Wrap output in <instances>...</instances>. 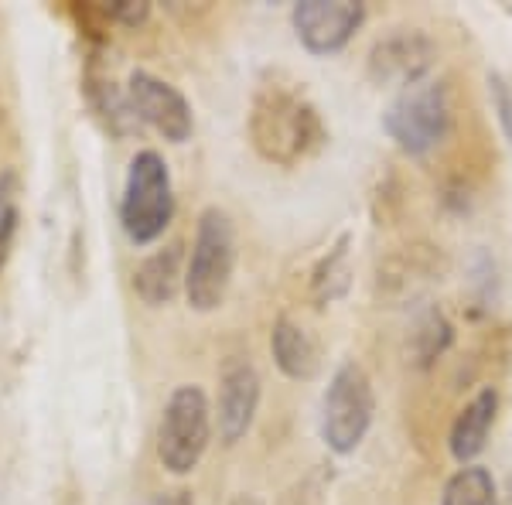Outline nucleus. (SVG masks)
<instances>
[{
  "label": "nucleus",
  "instance_id": "f257e3e1",
  "mask_svg": "<svg viewBox=\"0 0 512 505\" xmlns=\"http://www.w3.org/2000/svg\"><path fill=\"white\" fill-rule=\"evenodd\" d=\"M325 123L315 103L291 82H263L250 106V140L256 154L280 168H294L325 144Z\"/></svg>",
  "mask_w": 512,
  "mask_h": 505
},
{
  "label": "nucleus",
  "instance_id": "f03ea898",
  "mask_svg": "<svg viewBox=\"0 0 512 505\" xmlns=\"http://www.w3.org/2000/svg\"><path fill=\"white\" fill-rule=\"evenodd\" d=\"M236 273V226L226 209L212 205L198 215L192 256L185 267V297L192 311L209 314L222 308Z\"/></svg>",
  "mask_w": 512,
  "mask_h": 505
},
{
  "label": "nucleus",
  "instance_id": "7ed1b4c3",
  "mask_svg": "<svg viewBox=\"0 0 512 505\" xmlns=\"http://www.w3.org/2000/svg\"><path fill=\"white\" fill-rule=\"evenodd\" d=\"M175 219V188L171 171L158 151H140L130 161L127 185H123L120 222L130 243L147 246L164 236V229Z\"/></svg>",
  "mask_w": 512,
  "mask_h": 505
},
{
  "label": "nucleus",
  "instance_id": "20e7f679",
  "mask_svg": "<svg viewBox=\"0 0 512 505\" xmlns=\"http://www.w3.org/2000/svg\"><path fill=\"white\" fill-rule=\"evenodd\" d=\"M212 441V407L202 386H178L158 424V461L171 475H192Z\"/></svg>",
  "mask_w": 512,
  "mask_h": 505
},
{
  "label": "nucleus",
  "instance_id": "39448f33",
  "mask_svg": "<svg viewBox=\"0 0 512 505\" xmlns=\"http://www.w3.org/2000/svg\"><path fill=\"white\" fill-rule=\"evenodd\" d=\"M383 127L403 154L424 157L427 151H434L451 130L448 86L424 79L410 89H400V96L383 113Z\"/></svg>",
  "mask_w": 512,
  "mask_h": 505
},
{
  "label": "nucleus",
  "instance_id": "423d86ee",
  "mask_svg": "<svg viewBox=\"0 0 512 505\" xmlns=\"http://www.w3.org/2000/svg\"><path fill=\"white\" fill-rule=\"evenodd\" d=\"M376 417L373 379L359 362H342L321 400V437L335 454H352L366 441Z\"/></svg>",
  "mask_w": 512,
  "mask_h": 505
},
{
  "label": "nucleus",
  "instance_id": "0eeeda50",
  "mask_svg": "<svg viewBox=\"0 0 512 505\" xmlns=\"http://www.w3.org/2000/svg\"><path fill=\"white\" fill-rule=\"evenodd\" d=\"M127 106L130 117L144 120L151 130H158L164 140L171 144H185L192 137V106L181 96V89H175L171 82H164L151 72L137 69L127 82Z\"/></svg>",
  "mask_w": 512,
  "mask_h": 505
},
{
  "label": "nucleus",
  "instance_id": "6e6552de",
  "mask_svg": "<svg viewBox=\"0 0 512 505\" xmlns=\"http://www.w3.org/2000/svg\"><path fill=\"white\" fill-rule=\"evenodd\" d=\"M294 31L311 55H335L352 41L366 21V4L359 0H301L294 4Z\"/></svg>",
  "mask_w": 512,
  "mask_h": 505
},
{
  "label": "nucleus",
  "instance_id": "1a4fd4ad",
  "mask_svg": "<svg viewBox=\"0 0 512 505\" xmlns=\"http://www.w3.org/2000/svg\"><path fill=\"white\" fill-rule=\"evenodd\" d=\"M437 59L434 41L420 31H396V35L376 41L369 52V79L376 86L410 89L427 79Z\"/></svg>",
  "mask_w": 512,
  "mask_h": 505
},
{
  "label": "nucleus",
  "instance_id": "9d476101",
  "mask_svg": "<svg viewBox=\"0 0 512 505\" xmlns=\"http://www.w3.org/2000/svg\"><path fill=\"white\" fill-rule=\"evenodd\" d=\"M260 372L250 359H229L219 372V437L236 444L250 434L260 410Z\"/></svg>",
  "mask_w": 512,
  "mask_h": 505
},
{
  "label": "nucleus",
  "instance_id": "9b49d317",
  "mask_svg": "<svg viewBox=\"0 0 512 505\" xmlns=\"http://www.w3.org/2000/svg\"><path fill=\"white\" fill-rule=\"evenodd\" d=\"M495 413H499V393H495L492 386H485V389H478L472 400L465 403V410L454 417L448 447L458 465H472L478 454L485 451L489 434L495 427Z\"/></svg>",
  "mask_w": 512,
  "mask_h": 505
},
{
  "label": "nucleus",
  "instance_id": "f8f14e48",
  "mask_svg": "<svg viewBox=\"0 0 512 505\" xmlns=\"http://www.w3.org/2000/svg\"><path fill=\"white\" fill-rule=\"evenodd\" d=\"M181 284H185V273H181V243H171L164 250L151 253L134 270V291L147 308L171 304L178 297Z\"/></svg>",
  "mask_w": 512,
  "mask_h": 505
},
{
  "label": "nucleus",
  "instance_id": "ddd939ff",
  "mask_svg": "<svg viewBox=\"0 0 512 505\" xmlns=\"http://www.w3.org/2000/svg\"><path fill=\"white\" fill-rule=\"evenodd\" d=\"M270 352H274L277 369L287 379H311L318 372V345L291 318H277L274 335H270Z\"/></svg>",
  "mask_w": 512,
  "mask_h": 505
},
{
  "label": "nucleus",
  "instance_id": "4468645a",
  "mask_svg": "<svg viewBox=\"0 0 512 505\" xmlns=\"http://www.w3.org/2000/svg\"><path fill=\"white\" fill-rule=\"evenodd\" d=\"M441 505H499V492H495V478L489 468L465 465L458 468L444 485Z\"/></svg>",
  "mask_w": 512,
  "mask_h": 505
},
{
  "label": "nucleus",
  "instance_id": "2eb2a0df",
  "mask_svg": "<svg viewBox=\"0 0 512 505\" xmlns=\"http://www.w3.org/2000/svg\"><path fill=\"white\" fill-rule=\"evenodd\" d=\"M451 345V325L437 308L420 311V318L414 321L410 331V355H414L417 366H431L437 355H444Z\"/></svg>",
  "mask_w": 512,
  "mask_h": 505
},
{
  "label": "nucleus",
  "instance_id": "dca6fc26",
  "mask_svg": "<svg viewBox=\"0 0 512 505\" xmlns=\"http://www.w3.org/2000/svg\"><path fill=\"white\" fill-rule=\"evenodd\" d=\"M349 287V236H342V243L321 260L315 270V297L318 301H335Z\"/></svg>",
  "mask_w": 512,
  "mask_h": 505
},
{
  "label": "nucleus",
  "instance_id": "f3484780",
  "mask_svg": "<svg viewBox=\"0 0 512 505\" xmlns=\"http://www.w3.org/2000/svg\"><path fill=\"white\" fill-rule=\"evenodd\" d=\"M18 195H21V181L14 171H4L0 175V273H4V263L11 256L14 246V233H18Z\"/></svg>",
  "mask_w": 512,
  "mask_h": 505
},
{
  "label": "nucleus",
  "instance_id": "a211bd4d",
  "mask_svg": "<svg viewBox=\"0 0 512 505\" xmlns=\"http://www.w3.org/2000/svg\"><path fill=\"white\" fill-rule=\"evenodd\" d=\"M106 14H110L113 21H120V24H130V28H137L140 21H147V14H151V7H147V4H130V0H123V4L106 7Z\"/></svg>",
  "mask_w": 512,
  "mask_h": 505
},
{
  "label": "nucleus",
  "instance_id": "6ab92c4d",
  "mask_svg": "<svg viewBox=\"0 0 512 505\" xmlns=\"http://www.w3.org/2000/svg\"><path fill=\"white\" fill-rule=\"evenodd\" d=\"M492 86H495V106H499V120H502V127H506V137H509V147H512V96H509V89L502 86L499 79H492Z\"/></svg>",
  "mask_w": 512,
  "mask_h": 505
},
{
  "label": "nucleus",
  "instance_id": "aec40b11",
  "mask_svg": "<svg viewBox=\"0 0 512 505\" xmlns=\"http://www.w3.org/2000/svg\"><path fill=\"white\" fill-rule=\"evenodd\" d=\"M229 505H263V502L256 499V495H236V499L229 502Z\"/></svg>",
  "mask_w": 512,
  "mask_h": 505
},
{
  "label": "nucleus",
  "instance_id": "412c9836",
  "mask_svg": "<svg viewBox=\"0 0 512 505\" xmlns=\"http://www.w3.org/2000/svg\"><path fill=\"white\" fill-rule=\"evenodd\" d=\"M509 505H512V482H509Z\"/></svg>",
  "mask_w": 512,
  "mask_h": 505
}]
</instances>
